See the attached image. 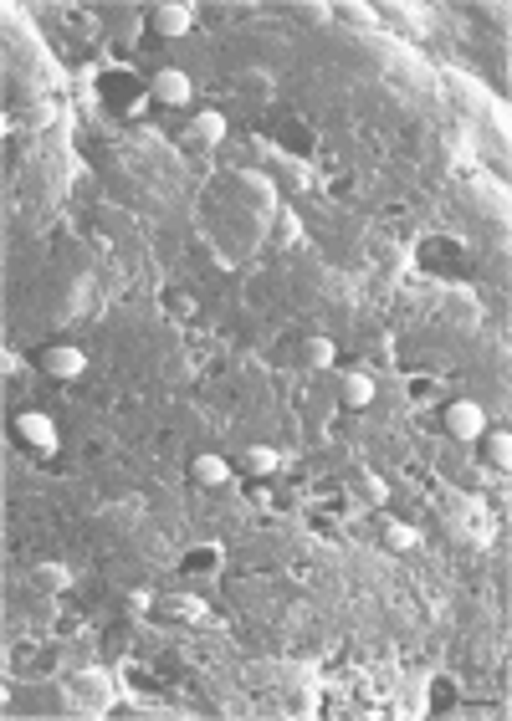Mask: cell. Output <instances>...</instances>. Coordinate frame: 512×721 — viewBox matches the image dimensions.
<instances>
[{"label": "cell", "mask_w": 512, "mask_h": 721, "mask_svg": "<svg viewBox=\"0 0 512 721\" xmlns=\"http://www.w3.org/2000/svg\"><path fill=\"white\" fill-rule=\"evenodd\" d=\"M379 543L390 548V553H410V548H420V527H410V522H384V527H379Z\"/></svg>", "instance_id": "44dd1931"}, {"label": "cell", "mask_w": 512, "mask_h": 721, "mask_svg": "<svg viewBox=\"0 0 512 721\" xmlns=\"http://www.w3.org/2000/svg\"><path fill=\"white\" fill-rule=\"evenodd\" d=\"M477 445H482V466L507 476V466H512V435L507 430H482Z\"/></svg>", "instance_id": "2e32d148"}, {"label": "cell", "mask_w": 512, "mask_h": 721, "mask_svg": "<svg viewBox=\"0 0 512 721\" xmlns=\"http://www.w3.org/2000/svg\"><path fill=\"white\" fill-rule=\"evenodd\" d=\"M36 364H41V374H47V379H62V384H72V379H82V374H88V353H82L77 343H47V348H41V358H36Z\"/></svg>", "instance_id": "8992f818"}, {"label": "cell", "mask_w": 512, "mask_h": 721, "mask_svg": "<svg viewBox=\"0 0 512 721\" xmlns=\"http://www.w3.org/2000/svg\"><path fill=\"white\" fill-rule=\"evenodd\" d=\"M241 471H246V476H277V471H282V456H277L272 445H251L246 456H241Z\"/></svg>", "instance_id": "7402d4cb"}, {"label": "cell", "mask_w": 512, "mask_h": 721, "mask_svg": "<svg viewBox=\"0 0 512 721\" xmlns=\"http://www.w3.org/2000/svg\"><path fill=\"white\" fill-rule=\"evenodd\" d=\"M241 185L262 195V205H277V185H272L267 174H256V169H241Z\"/></svg>", "instance_id": "484cf974"}, {"label": "cell", "mask_w": 512, "mask_h": 721, "mask_svg": "<svg viewBox=\"0 0 512 721\" xmlns=\"http://www.w3.org/2000/svg\"><path fill=\"white\" fill-rule=\"evenodd\" d=\"M405 399L410 404H436V399H446V384L436 374H410L405 379Z\"/></svg>", "instance_id": "603a6c76"}, {"label": "cell", "mask_w": 512, "mask_h": 721, "mask_svg": "<svg viewBox=\"0 0 512 721\" xmlns=\"http://www.w3.org/2000/svg\"><path fill=\"white\" fill-rule=\"evenodd\" d=\"M354 507H349V497H344V486H338V481H318L313 486V517L318 522H328V517H338V522H344Z\"/></svg>", "instance_id": "5bb4252c"}, {"label": "cell", "mask_w": 512, "mask_h": 721, "mask_svg": "<svg viewBox=\"0 0 512 721\" xmlns=\"http://www.w3.org/2000/svg\"><path fill=\"white\" fill-rule=\"evenodd\" d=\"M154 589H134V594H128V614H154Z\"/></svg>", "instance_id": "4316f807"}, {"label": "cell", "mask_w": 512, "mask_h": 721, "mask_svg": "<svg viewBox=\"0 0 512 721\" xmlns=\"http://www.w3.org/2000/svg\"><path fill=\"white\" fill-rule=\"evenodd\" d=\"M338 404H344V410H369L374 404V379L364 374V369H349V374H338Z\"/></svg>", "instance_id": "7c38bea8"}, {"label": "cell", "mask_w": 512, "mask_h": 721, "mask_svg": "<svg viewBox=\"0 0 512 721\" xmlns=\"http://www.w3.org/2000/svg\"><path fill=\"white\" fill-rule=\"evenodd\" d=\"M52 670H57V645H41V640L11 645V675H52Z\"/></svg>", "instance_id": "30bf717a"}, {"label": "cell", "mask_w": 512, "mask_h": 721, "mask_svg": "<svg viewBox=\"0 0 512 721\" xmlns=\"http://www.w3.org/2000/svg\"><path fill=\"white\" fill-rule=\"evenodd\" d=\"M159 307L169 312V318H180V323H190L195 312H200V302H195L185 287H164V292H159Z\"/></svg>", "instance_id": "cb8c5ba5"}, {"label": "cell", "mask_w": 512, "mask_h": 721, "mask_svg": "<svg viewBox=\"0 0 512 721\" xmlns=\"http://www.w3.org/2000/svg\"><path fill=\"white\" fill-rule=\"evenodd\" d=\"M149 98H154L159 108H190L195 82H190L180 67H159V72L149 77Z\"/></svg>", "instance_id": "52a82bcc"}, {"label": "cell", "mask_w": 512, "mask_h": 721, "mask_svg": "<svg viewBox=\"0 0 512 721\" xmlns=\"http://www.w3.org/2000/svg\"><path fill=\"white\" fill-rule=\"evenodd\" d=\"M272 144H277L287 159H313L318 128H313L308 118H297V113H282V118H272Z\"/></svg>", "instance_id": "277c9868"}, {"label": "cell", "mask_w": 512, "mask_h": 721, "mask_svg": "<svg viewBox=\"0 0 512 721\" xmlns=\"http://www.w3.org/2000/svg\"><path fill=\"white\" fill-rule=\"evenodd\" d=\"M11 435L31 450V456H57V445H62L57 420H52V415H41V410H21V415L11 420Z\"/></svg>", "instance_id": "3957f363"}, {"label": "cell", "mask_w": 512, "mask_h": 721, "mask_svg": "<svg viewBox=\"0 0 512 721\" xmlns=\"http://www.w3.org/2000/svg\"><path fill=\"white\" fill-rule=\"evenodd\" d=\"M123 686L139 691V696H159V691H164V675L149 670L144 660H128V665H123Z\"/></svg>", "instance_id": "ffe728a7"}, {"label": "cell", "mask_w": 512, "mask_h": 721, "mask_svg": "<svg viewBox=\"0 0 512 721\" xmlns=\"http://www.w3.org/2000/svg\"><path fill=\"white\" fill-rule=\"evenodd\" d=\"M0 369H6V374H21V353L6 348V353H0Z\"/></svg>", "instance_id": "f1b7e54d"}, {"label": "cell", "mask_w": 512, "mask_h": 721, "mask_svg": "<svg viewBox=\"0 0 512 721\" xmlns=\"http://www.w3.org/2000/svg\"><path fill=\"white\" fill-rule=\"evenodd\" d=\"M144 21H149V36L154 41H180V36H190V21H195V11L190 6H149L144 11Z\"/></svg>", "instance_id": "9c48e42d"}, {"label": "cell", "mask_w": 512, "mask_h": 721, "mask_svg": "<svg viewBox=\"0 0 512 721\" xmlns=\"http://www.w3.org/2000/svg\"><path fill=\"white\" fill-rule=\"evenodd\" d=\"M190 481L205 486V491H216V486H231V461L216 456V450H200V456L190 461Z\"/></svg>", "instance_id": "8fae6325"}, {"label": "cell", "mask_w": 512, "mask_h": 721, "mask_svg": "<svg viewBox=\"0 0 512 721\" xmlns=\"http://www.w3.org/2000/svg\"><path fill=\"white\" fill-rule=\"evenodd\" d=\"M415 266H420L425 277H436V282H466V277L477 272V251L466 246L461 236L431 231V236L415 241Z\"/></svg>", "instance_id": "6da1fadb"}, {"label": "cell", "mask_w": 512, "mask_h": 721, "mask_svg": "<svg viewBox=\"0 0 512 721\" xmlns=\"http://www.w3.org/2000/svg\"><path fill=\"white\" fill-rule=\"evenodd\" d=\"M297 358H303L308 369H333V364H338V348H333V338H323V333H308L303 343H297Z\"/></svg>", "instance_id": "d6986e66"}, {"label": "cell", "mask_w": 512, "mask_h": 721, "mask_svg": "<svg viewBox=\"0 0 512 721\" xmlns=\"http://www.w3.org/2000/svg\"><path fill=\"white\" fill-rule=\"evenodd\" d=\"M154 614L159 619H180V624H200L210 614V604L195 599V594H164V599H154Z\"/></svg>", "instance_id": "4fadbf2b"}, {"label": "cell", "mask_w": 512, "mask_h": 721, "mask_svg": "<svg viewBox=\"0 0 512 721\" xmlns=\"http://www.w3.org/2000/svg\"><path fill=\"white\" fill-rule=\"evenodd\" d=\"M441 430L461 445H477V435L487 430V415H482V404L477 399H446L441 404Z\"/></svg>", "instance_id": "5b68a950"}, {"label": "cell", "mask_w": 512, "mask_h": 721, "mask_svg": "<svg viewBox=\"0 0 512 721\" xmlns=\"http://www.w3.org/2000/svg\"><path fill=\"white\" fill-rule=\"evenodd\" d=\"M221 563H226V553L216 543H195V548L180 553V573H190V578H210Z\"/></svg>", "instance_id": "e0dca14e"}, {"label": "cell", "mask_w": 512, "mask_h": 721, "mask_svg": "<svg viewBox=\"0 0 512 721\" xmlns=\"http://www.w3.org/2000/svg\"><path fill=\"white\" fill-rule=\"evenodd\" d=\"M108 701H113V681L103 670H77L72 675V706L77 711H108Z\"/></svg>", "instance_id": "ba28073f"}, {"label": "cell", "mask_w": 512, "mask_h": 721, "mask_svg": "<svg viewBox=\"0 0 512 721\" xmlns=\"http://www.w3.org/2000/svg\"><path fill=\"white\" fill-rule=\"evenodd\" d=\"M98 103L118 118H144L149 113V77H139L134 67H108L98 72Z\"/></svg>", "instance_id": "7a4b0ae2"}, {"label": "cell", "mask_w": 512, "mask_h": 721, "mask_svg": "<svg viewBox=\"0 0 512 721\" xmlns=\"http://www.w3.org/2000/svg\"><path fill=\"white\" fill-rule=\"evenodd\" d=\"M226 139V118L210 108V113H195L190 128H185V149H205V144H221Z\"/></svg>", "instance_id": "9a60e30c"}, {"label": "cell", "mask_w": 512, "mask_h": 721, "mask_svg": "<svg viewBox=\"0 0 512 721\" xmlns=\"http://www.w3.org/2000/svg\"><path fill=\"white\" fill-rule=\"evenodd\" d=\"M425 701H431L436 716H456V711H461V681H456V675H431V691H425Z\"/></svg>", "instance_id": "ac0fdd59"}, {"label": "cell", "mask_w": 512, "mask_h": 721, "mask_svg": "<svg viewBox=\"0 0 512 721\" xmlns=\"http://www.w3.org/2000/svg\"><path fill=\"white\" fill-rule=\"evenodd\" d=\"M364 491H369L374 502H384V497H390V486H384V476H374V471H364Z\"/></svg>", "instance_id": "83f0119b"}, {"label": "cell", "mask_w": 512, "mask_h": 721, "mask_svg": "<svg viewBox=\"0 0 512 721\" xmlns=\"http://www.w3.org/2000/svg\"><path fill=\"white\" fill-rule=\"evenodd\" d=\"M36 583H41V589H52V594H62L67 583H72V573H67L62 563H41V568H36Z\"/></svg>", "instance_id": "d4e9b609"}]
</instances>
